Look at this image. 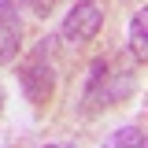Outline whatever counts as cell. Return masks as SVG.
Here are the masks:
<instances>
[{
  "label": "cell",
  "mask_w": 148,
  "mask_h": 148,
  "mask_svg": "<svg viewBox=\"0 0 148 148\" xmlns=\"http://www.w3.org/2000/svg\"><path fill=\"white\" fill-rule=\"evenodd\" d=\"M104 0H78L71 11L63 15V26H59V34L63 41H71V45H89L92 37L100 34V26H104Z\"/></svg>",
  "instance_id": "1"
},
{
  "label": "cell",
  "mask_w": 148,
  "mask_h": 148,
  "mask_svg": "<svg viewBox=\"0 0 148 148\" xmlns=\"http://www.w3.org/2000/svg\"><path fill=\"white\" fill-rule=\"evenodd\" d=\"M34 8H41V11H45V8H52V0H34Z\"/></svg>",
  "instance_id": "8"
},
{
  "label": "cell",
  "mask_w": 148,
  "mask_h": 148,
  "mask_svg": "<svg viewBox=\"0 0 148 148\" xmlns=\"http://www.w3.org/2000/svg\"><path fill=\"white\" fill-rule=\"evenodd\" d=\"M0 108H4V89H0Z\"/></svg>",
  "instance_id": "10"
},
{
  "label": "cell",
  "mask_w": 148,
  "mask_h": 148,
  "mask_svg": "<svg viewBox=\"0 0 148 148\" xmlns=\"http://www.w3.org/2000/svg\"><path fill=\"white\" fill-rule=\"evenodd\" d=\"M115 78H119V74H111L108 59H96V63L89 67V82H85L82 104H85V108H108V104H115V100H122V96L133 89V82L115 85Z\"/></svg>",
  "instance_id": "2"
},
{
  "label": "cell",
  "mask_w": 148,
  "mask_h": 148,
  "mask_svg": "<svg viewBox=\"0 0 148 148\" xmlns=\"http://www.w3.org/2000/svg\"><path fill=\"white\" fill-rule=\"evenodd\" d=\"M18 41H22L18 22H15V18H0V59H15Z\"/></svg>",
  "instance_id": "6"
},
{
  "label": "cell",
  "mask_w": 148,
  "mask_h": 148,
  "mask_svg": "<svg viewBox=\"0 0 148 148\" xmlns=\"http://www.w3.org/2000/svg\"><path fill=\"white\" fill-rule=\"evenodd\" d=\"M22 89L34 104H45L52 100V85H56V74H52V63H48V48L41 41V48H34V56L22 63V74H18Z\"/></svg>",
  "instance_id": "3"
},
{
  "label": "cell",
  "mask_w": 148,
  "mask_h": 148,
  "mask_svg": "<svg viewBox=\"0 0 148 148\" xmlns=\"http://www.w3.org/2000/svg\"><path fill=\"white\" fill-rule=\"evenodd\" d=\"M22 8H34V0H0V18H11V15H18Z\"/></svg>",
  "instance_id": "7"
},
{
  "label": "cell",
  "mask_w": 148,
  "mask_h": 148,
  "mask_svg": "<svg viewBox=\"0 0 148 148\" xmlns=\"http://www.w3.org/2000/svg\"><path fill=\"white\" fill-rule=\"evenodd\" d=\"M130 48H133V59L137 63H145L148 59V11H133L130 18Z\"/></svg>",
  "instance_id": "4"
},
{
  "label": "cell",
  "mask_w": 148,
  "mask_h": 148,
  "mask_svg": "<svg viewBox=\"0 0 148 148\" xmlns=\"http://www.w3.org/2000/svg\"><path fill=\"white\" fill-rule=\"evenodd\" d=\"M45 148H74V145H45Z\"/></svg>",
  "instance_id": "9"
},
{
  "label": "cell",
  "mask_w": 148,
  "mask_h": 148,
  "mask_svg": "<svg viewBox=\"0 0 148 148\" xmlns=\"http://www.w3.org/2000/svg\"><path fill=\"white\" fill-rule=\"evenodd\" d=\"M104 148H148L145 145V130L141 126H119L108 141H104Z\"/></svg>",
  "instance_id": "5"
}]
</instances>
